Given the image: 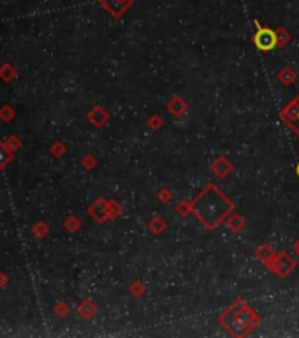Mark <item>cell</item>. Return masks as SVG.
<instances>
[{
  "label": "cell",
  "instance_id": "1",
  "mask_svg": "<svg viewBox=\"0 0 299 338\" xmlns=\"http://www.w3.org/2000/svg\"><path fill=\"white\" fill-rule=\"evenodd\" d=\"M255 25H257V28H259L257 34H255V37H254L255 46H257L261 51H271L273 48H276V44H278V37H276L275 30L259 27L257 21H255Z\"/></svg>",
  "mask_w": 299,
  "mask_h": 338
},
{
  "label": "cell",
  "instance_id": "2",
  "mask_svg": "<svg viewBox=\"0 0 299 338\" xmlns=\"http://www.w3.org/2000/svg\"><path fill=\"white\" fill-rule=\"evenodd\" d=\"M296 173H297V176H299V164L296 166Z\"/></svg>",
  "mask_w": 299,
  "mask_h": 338
},
{
  "label": "cell",
  "instance_id": "3",
  "mask_svg": "<svg viewBox=\"0 0 299 338\" xmlns=\"http://www.w3.org/2000/svg\"><path fill=\"white\" fill-rule=\"evenodd\" d=\"M297 123H299V109H297Z\"/></svg>",
  "mask_w": 299,
  "mask_h": 338
}]
</instances>
